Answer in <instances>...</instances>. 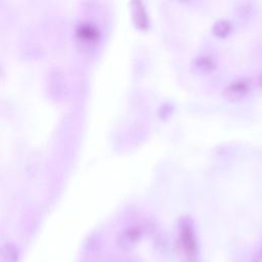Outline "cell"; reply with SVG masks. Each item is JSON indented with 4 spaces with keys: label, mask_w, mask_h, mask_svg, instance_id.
Instances as JSON below:
<instances>
[{
    "label": "cell",
    "mask_w": 262,
    "mask_h": 262,
    "mask_svg": "<svg viewBox=\"0 0 262 262\" xmlns=\"http://www.w3.org/2000/svg\"><path fill=\"white\" fill-rule=\"evenodd\" d=\"M178 244L184 262H199V244L193 225L188 218H182L178 224Z\"/></svg>",
    "instance_id": "obj_1"
},
{
    "label": "cell",
    "mask_w": 262,
    "mask_h": 262,
    "mask_svg": "<svg viewBox=\"0 0 262 262\" xmlns=\"http://www.w3.org/2000/svg\"><path fill=\"white\" fill-rule=\"evenodd\" d=\"M142 236V230L138 226H131L125 229L118 238V244L122 250L129 251L134 249Z\"/></svg>",
    "instance_id": "obj_2"
},
{
    "label": "cell",
    "mask_w": 262,
    "mask_h": 262,
    "mask_svg": "<svg viewBox=\"0 0 262 262\" xmlns=\"http://www.w3.org/2000/svg\"><path fill=\"white\" fill-rule=\"evenodd\" d=\"M250 91V83L248 80L239 79L232 81L224 89L225 94L232 99H238L244 97Z\"/></svg>",
    "instance_id": "obj_3"
},
{
    "label": "cell",
    "mask_w": 262,
    "mask_h": 262,
    "mask_svg": "<svg viewBox=\"0 0 262 262\" xmlns=\"http://www.w3.org/2000/svg\"><path fill=\"white\" fill-rule=\"evenodd\" d=\"M132 4L134 5V7H133V18H134V21H135L136 26L141 28V29L146 28V26L148 24V17H147V14L144 10V7H143L142 3L136 1V2H132Z\"/></svg>",
    "instance_id": "obj_4"
},
{
    "label": "cell",
    "mask_w": 262,
    "mask_h": 262,
    "mask_svg": "<svg viewBox=\"0 0 262 262\" xmlns=\"http://www.w3.org/2000/svg\"><path fill=\"white\" fill-rule=\"evenodd\" d=\"M194 67L202 73L211 72L215 68V60L210 55H201L194 59Z\"/></svg>",
    "instance_id": "obj_5"
},
{
    "label": "cell",
    "mask_w": 262,
    "mask_h": 262,
    "mask_svg": "<svg viewBox=\"0 0 262 262\" xmlns=\"http://www.w3.org/2000/svg\"><path fill=\"white\" fill-rule=\"evenodd\" d=\"M232 26L228 19H219L213 26V32L218 37H225L231 32Z\"/></svg>",
    "instance_id": "obj_6"
},
{
    "label": "cell",
    "mask_w": 262,
    "mask_h": 262,
    "mask_svg": "<svg viewBox=\"0 0 262 262\" xmlns=\"http://www.w3.org/2000/svg\"><path fill=\"white\" fill-rule=\"evenodd\" d=\"M0 256L3 262H15L17 260V252L10 245H6L0 250Z\"/></svg>",
    "instance_id": "obj_7"
},
{
    "label": "cell",
    "mask_w": 262,
    "mask_h": 262,
    "mask_svg": "<svg viewBox=\"0 0 262 262\" xmlns=\"http://www.w3.org/2000/svg\"><path fill=\"white\" fill-rule=\"evenodd\" d=\"M251 10H252V4L251 3H244L239 8L238 14L242 17V16H245V15H248L249 12H251Z\"/></svg>",
    "instance_id": "obj_8"
},
{
    "label": "cell",
    "mask_w": 262,
    "mask_h": 262,
    "mask_svg": "<svg viewBox=\"0 0 262 262\" xmlns=\"http://www.w3.org/2000/svg\"><path fill=\"white\" fill-rule=\"evenodd\" d=\"M251 262H262V246L256 251Z\"/></svg>",
    "instance_id": "obj_9"
},
{
    "label": "cell",
    "mask_w": 262,
    "mask_h": 262,
    "mask_svg": "<svg viewBox=\"0 0 262 262\" xmlns=\"http://www.w3.org/2000/svg\"><path fill=\"white\" fill-rule=\"evenodd\" d=\"M260 84H261V86H262V74H261V76H260Z\"/></svg>",
    "instance_id": "obj_10"
}]
</instances>
